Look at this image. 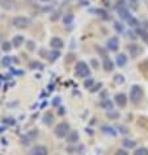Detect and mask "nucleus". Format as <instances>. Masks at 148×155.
Listing matches in <instances>:
<instances>
[{
	"mask_svg": "<svg viewBox=\"0 0 148 155\" xmlns=\"http://www.w3.org/2000/svg\"><path fill=\"white\" fill-rule=\"evenodd\" d=\"M115 155H128V153L121 149V150H117V151H115Z\"/></svg>",
	"mask_w": 148,
	"mask_h": 155,
	"instance_id": "e433bc0d",
	"label": "nucleus"
},
{
	"mask_svg": "<svg viewBox=\"0 0 148 155\" xmlns=\"http://www.w3.org/2000/svg\"><path fill=\"white\" fill-rule=\"evenodd\" d=\"M54 133H55V135L58 138H64L66 135H68L69 133V125L67 122H60L58 124V125L55 126V130H54Z\"/></svg>",
	"mask_w": 148,
	"mask_h": 155,
	"instance_id": "20e7f679",
	"label": "nucleus"
},
{
	"mask_svg": "<svg viewBox=\"0 0 148 155\" xmlns=\"http://www.w3.org/2000/svg\"><path fill=\"white\" fill-rule=\"evenodd\" d=\"M104 70L106 72H111L114 70V63H113V61L109 57L104 58Z\"/></svg>",
	"mask_w": 148,
	"mask_h": 155,
	"instance_id": "f8f14e48",
	"label": "nucleus"
},
{
	"mask_svg": "<svg viewBox=\"0 0 148 155\" xmlns=\"http://www.w3.org/2000/svg\"><path fill=\"white\" fill-rule=\"evenodd\" d=\"M134 155H148V149L147 147H139L138 150H135Z\"/></svg>",
	"mask_w": 148,
	"mask_h": 155,
	"instance_id": "393cba45",
	"label": "nucleus"
},
{
	"mask_svg": "<svg viewBox=\"0 0 148 155\" xmlns=\"http://www.w3.org/2000/svg\"><path fill=\"white\" fill-rule=\"evenodd\" d=\"M75 75L79 78H87L91 75V68H89V66L85 62L80 61L75 66Z\"/></svg>",
	"mask_w": 148,
	"mask_h": 155,
	"instance_id": "f03ea898",
	"label": "nucleus"
},
{
	"mask_svg": "<svg viewBox=\"0 0 148 155\" xmlns=\"http://www.w3.org/2000/svg\"><path fill=\"white\" fill-rule=\"evenodd\" d=\"M143 96H144V91H143V88L138 86V84H134V86L131 87V90H130V95H128V100L132 103V104H138L139 101H142V99H143Z\"/></svg>",
	"mask_w": 148,
	"mask_h": 155,
	"instance_id": "f257e3e1",
	"label": "nucleus"
},
{
	"mask_svg": "<svg viewBox=\"0 0 148 155\" xmlns=\"http://www.w3.org/2000/svg\"><path fill=\"white\" fill-rule=\"evenodd\" d=\"M127 50H128V53H130V55L131 58H136V57H139L140 54H142L144 50L142 46H139V45H136V44H130L127 46Z\"/></svg>",
	"mask_w": 148,
	"mask_h": 155,
	"instance_id": "423d86ee",
	"label": "nucleus"
},
{
	"mask_svg": "<svg viewBox=\"0 0 148 155\" xmlns=\"http://www.w3.org/2000/svg\"><path fill=\"white\" fill-rule=\"evenodd\" d=\"M37 137V131H30V133L25 134L24 137L21 138V142L24 143V145H29L32 141H34V138Z\"/></svg>",
	"mask_w": 148,
	"mask_h": 155,
	"instance_id": "9b49d317",
	"label": "nucleus"
},
{
	"mask_svg": "<svg viewBox=\"0 0 148 155\" xmlns=\"http://www.w3.org/2000/svg\"><path fill=\"white\" fill-rule=\"evenodd\" d=\"M136 34H138V36L142 38V40H144L148 44V33L146 32V30H143V29H136Z\"/></svg>",
	"mask_w": 148,
	"mask_h": 155,
	"instance_id": "412c9836",
	"label": "nucleus"
},
{
	"mask_svg": "<svg viewBox=\"0 0 148 155\" xmlns=\"http://www.w3.org/2000/svg\"><path fill=\"white\" fill-rule=\"evenodd\" d=\"M114 101L119 108H124L127 104V96L124 94H122V92H121V94H117L114 96Z\"/></svg>",
	"mask_w": 148,
	"mask_h": 155,
	"instance_id": "6e6552de",
	"label": "nucleus"
},
{
	"mask_svg": "<svg viewBox=\"0 0 148 155\" xmlns=\"http://www.w3.org/2000/svg\"><path fill=\"white\" fill-rule=\"evenodd\" d=\"M127 24L130 25V26H132V28H135V26H138V25H139V21L136 20L134 16H131V17L127 20Z\"/></svg>",
	"mask_w": 148,
	"mask_h": 155,
	"instance_id": "a878e982",
	"label": "nucleus"
},
{
	"mask_svg": "<svg viewBox=\"0 0 148 155\" xmlns=\"http://www.w3.org/2000/svg\"><path fill=\"white\" fill-rule=\"evenodd\" d=\"M126 63H127L126 54L121 53V54H118V55L115 57V64L118 66V67H123V66H126Z\"/></svg>",
	"mask_w": 148,
	"mask_h": 155,
	"instance_id": "9d476101",
	"label": "nucleus"
},
{
	"mask_svg": "<svg viewBox=\"0 0 148 155\" xmlns=\"http://www.w3.org/2000/svg\"><path fill=\"white\" fill-rule=\"evenodd\" d=\"M101 130H102V133L108 134V135H111V137H115L117 135V130H114V127H111L109 125H102L101 126Z\"/></svg>",
	"mask_w": 148,
	"mask_h": 155,
	"instance_id": "dca6fc26",
	"label": "nucleus"
},
{
	"mask_svg": "<svg viewBox=\"0 0 148 155\" xmlns=\"http://www.w3.org/2000/svg\"><path fill=\"white\" fill-rule=\"evenodd\" d=\"M114 29L118 33H122L123 32V26H122V24H119V22H114Z\"/></svg>",
	"mask_w": 148,
	"mask_h": 155,
	"instance_id": "2f4dec72",
	"label": "nucleus"
},
{
	"mask_svg": "<svg viewBox=\"0 0 148 155\" xmlns=\"http://www.w3.org/2000/svg\"><path fill=\"white\" fill-rule=\"evenodd\" d=\"M4 130H5V127H4V126H0V133H3Z\"/></svg>",
	"mask_w": 148,
	"mask_h": 155,
	"instance_id": "79ce46f5",
	"label": "nucleus"
},
{
	"mask_svg": "<svg viewBox=\"0 0 148 155\" xmlns=\"http://www.w3.org/2000/svg\"><path fill=\"white\" fill-rule=\"evenodd\" d=\"M123 146L127 147V149H134V147L136 146V142L132 141V139H123Z\"/></svg>",
	"mask_w": 148,
	"mask_h": 155,
	"instance_id": "5701e85b",
	"label": "nucleus"
},
{
	"mask_svg": "<svg viewBox=\"0 0 148 155\" xmlns=\"http://www.w3.org/2000/svg\"><path fill=\"white\" fill-rule=\"evenodd\" d=\"M41 2H53V0H41Z\"/></svg>",
	"mask_w": 148,
	"mask_h": 155,
	"instance_id": "37998d69",
	"label": "nucleus"
},
{
	"mask_svg": "<svg viewBox=\"0 0 148 155\" xmlns=\"http://www.w3.org/2000/svg\"><path fill=\"white\" fill-rule=\"evenodd\" d=\"M77 139H79V133H77L76 130L69 131L68 135H67V142H69V143H75Z\"/></svg>",
	"mask_w": 148,
	"mask_h": 155,
	"instance_id": "a211bd4d",
	"label": "nucleus"
},
{
	"mask_svg": "<svg viewBox=\"0 0 148 155\" xmlns=\"http://www.w3.org/2000/svg\"><path fill=\"white\" fill-rule=\"evenodd\" d=\"M100 105H101L102 109H106L108 112L113 110V101L111 100H109V99H102V101H101Z\"/></svg>",
	"mask_w": 148,
	"mask_h": 155,
	"instance_id": "f3484780",
	"label": "nucleus"
},
{
	"mask_svg": "<svg viewBox=\"0 0 148 155\" xmlns=\"http://www.w3.org/2000/svg\"><path fill=\"white\" fill-rule=\"evenodd\" d=\"M59 103H60V99L59 97H56V100H54V101H53L54 105H59Z\"/></svg>",
	"mask_w": 148,
	"mask_h": 155,
	"instance_id": "a19ab883",
	"label": "nucleus"
},
{
	"mask_svg": "<svg viewBox=\"0 0 148 155\" xmlns=\"http://www.w3.org/2000/svg\"><path fill=\"white\" fill-rule=\"evenodd\" d=\"M131 2H132V3H136V2H138V0H131Z\"/></svg>",
	"mask_w": 148,
	"mask_h": 155,
	"instance_id": "c03bdc74",
	"label": "nucleus"
},
{
	"mask_svg": "<svg viewBox=\"0 0 148 155\" xmlns=\"http://www.w3.org/2000/svg\"><path fill=\"white\" fill-rule=\"evenodd\" d=\"M92 64L95 66V68H97V67H98V62H97L96 59H92Z\"/></svg>",
	"mask_w": 148,
	"mask_h": 155,
	"instance_id": "58836bf2",
	"label": "nucleus"
},
{
	"mask_svg": "<svg viewBox=\"0 0 148 155\" xmlns=\"http://www.w3.org/2000/svg\"><path fill=\"white\" fill-rule=\"evenodd\" d=\"M106 116L109 118H111V120H118L119 118V113L118 112H114V110H109L106 113Z\"/></svg>",
	"mask_w": 148,
	"mask_h": 155,
	"instance_id": "cd10ccee",
	"label": "nucleus"
},
{
	"mask_svg": "<svg viewBox=\"0 0 148 155\" xmlns=\"http://www.w3.org/2000/svg\"><path fill=\"white\" fill-rule=\"evenodd\" d=\"M100 87H101V83H98V84H95L92 88H91V92H96V91H98L100 90Z\"/></svg>",
	"mask_w": 148,
	"mask_h": 155,
	"instance_id": "c9c22d12",
	"label": "nucleus"
},
{
	"mask_svg": "<svg viewBox=\"0 0 148 155\" xmlns=\"http://www.w3.org/2000/svg\"><path fill=\"white\" fill-rule=\"evenodd\" d=\"M127 37H130L131 40H136V36H135V34L132 33V32H128V33H127Z\"/></svg>",
	"mask_w": 148,
	"mask_h": 155,
	"instance_id": "4c0bfd02",
	"label": "nucleus"
},
{
	"mask_svg": "<svg viewBox=\"0 0 148 155\" xmlns=\"http://www.w3.org/2000/svg\"><path fill=\"white\" fill-rule=\"evenodd\" d=\"M29 67L33 70H42L43 68V64L40 63V62H32V63L29 64Z\"/></svg>",
	"mask_w": 148,
	"mask_h": 155,
	"instance_id": "bb28decb",
	"label": "nucleus"
},
{
	"mask_svg": "<svg viewBox=\"0 0 148 155\" xmlns=\"http://www.w3.org/2000/svg\"><path fill=\"white\" fill-rule=\"evenodd\" d=\"M59 57H60V51L58 49H54V50H51V51L49 53V61L50 62H55Z\"/></svg>",
	"mask_w": 148,
	"mask_h": 155,
	"instance_id": "aec40b11",
	"label": "nucleus"
},
{
	"mask_svg": "<svg viewBox=\"0 0 148 155\" xmlns=\"http://www.w3.org/2000/svg\"><path fill=\"white\" fill-rule=\"evenodd\" d=\"M11 49H12V42H3V46H2L3 51H9Z\"/></svg>",
	"mask_w": 148,
	"mask_h": 155,
	"instance_id": "c85d7f7f",
	"label": "nucleus"
},
{
	"mask_svg": "<svg viewBox=\"0 0 148 155\" xmlns=\"http://www.w3.org/2000/svg\"><path fill=\"white\" fill-rule=\"evenodd\" d=\"M72 21H73V15H72V13H67V15H66V16L63 17V22H64L66 25H71Z\"/></svg>",
	"mask_w": 148,
	"mask_h": 155,
	"instance_id": "b1692460",
	"label": "nucleus"
},
{
	"mask_svg": "<svg viewBox=\"0 0 148 155\" xmlns=\"http://www.w3.org/2000/svg\"><path fill=\"white\" fill-rule=\"evenodd\" d=\"M4 124H8V125H14V120L13 118H4L3 120Z\"/></svg>",
	"mask_w": 148,
	"mask_h": 155,
	"instance_id": "473e14b6",
	"label": "nucleus"
},
{
	"mask_svg": "<svg viewBox=\"0 0 148 155\" xmlns=\"http://www.w3.org/2000/svg\"><path fill=\"white\" fill-rule=\"evenodd\" d=\"M29 24H30L29 18L24 17V16H17V17H14L12 20V25L14 26V28H17V29H24Z\"/></svg>",
	"mask_w": 148,
	"mask_h": 155,
	"instance_id": "39448f33",
	"label": "nucleus"
},
{
	"mask_svg": "<svg viewBox=\"0 0 148 155\" xmlns=\"http://www.w3.org/2000/svg\"><path fill=\"white\" fill-rule=\"evenodd\" d=\"M42 122L45 124V125H51V124L54 122V114L50 113V112H46V113L43 114V117H42Z\"/></svg>",
	"mask_w": 148,
	"mask_h": 155,
	"instance_id": "2eb2a0df",
	"label": "nucleus"
},
{
	"mask_svg": "<svg viewBox=\"0 0 148 155\" xmlns=\"http://www.w3.org/2000/svg\"><path fill=\"white\" fill-rule=\"evenodd\" d=\"M28 49L29 50H34V49H36V44H34L33 41H29L28 42Z\"/></svg>",
	"mask_w": 148,
	"mask_h": 155,
	"instance_id": "f704fd0d",
	"label": "nucleus"
},
{
	"mask_svg": "<svg viewBox=\"0 0 148 155\" xmlns=\"http://www.w3.org/2000/svg\"><path fill=\"white\" fill-rule=\"evenodd\" d=\"M114 82L115 83H118V84H122L124 82V78L122 75H115L114 76Z\"/></svg>",
	"mask_w": 148,
	"mask_h": 155,
	"instance_id": "7c9ffc66",
	"label": "nucleus"
},
{
	"mask_svg": "<svg viewBox=\"0 0 148 155\" xmlns=\"http://www.w3.org/2000/svg\"><path fill=\"white\" fill-rule=\"evenodd\" d=\"M93 12L97 13L98 16H101L102 18H105V20H109V18H110V17H109V13H108L105 9H100V8H98V9H95Z\"/></svg>",
	"mask_w": 148,
	"mask_h": 155,
	"instance_id": "4be33fe9",
	"label": "nucleus"
},
{
	"mask_svg": "<svg viewBox=\"0 0 148 155\" xmlns=\"http://www.w3.org/2000/svg\"><path fill=\"white\" fill-rule=\"evenodd\" d=\"M119 48V40L118 37H111L106 41V49L110 50V51H115Z\"/></svg>",
	"mask_w": 148,
	"mask_h": 155,
	"instance_id": "0eeeda50",
	"label": "nucleus"
},
{
	"mask_svg": "<svg viewBox=\"0 0 148 155\" xmlns=\"http://www.w3.org/2000/svg\"><path fill=\"white\" fill-rule=\"evenodd\" d=\"M24 41H25V38H24V36H21V34L14 36L13 40H12V46L13 48H20V46L24 44Z\"/></svg>",
	"mask_w": 148,
	"mask_h": 155,
	"instance_id": "4468645a",
	"label": "nucleus"
},
{
	"mask_svg": "<svg viewBox=\"0 0 148 155\" xmlns=\"http://www.w3.org/2000/svg\"><path fill=\"white\" fill-rule=\"evenodd\" d=\"M49 151L45 146H36L30 151V155H47Z\"/></svg>",
	"mask_w": 148,
	"mask_h": 155,
	"instance_id": "1a4fd4ad",
	"label": "nucleus"
},
{
	"mask_svg": "<svg viewBox=\"0 0 148 155\" xmlns=\"http://www.w3.org/2000/svg\"><path fill=\"white\" fill-rule=\"evenodd\" d=\"M13 62H17V59H14L13 57L7 55V57H3V59H2V64L4 66V67H9V66L12 64Z\"/></svg>",
	"mask_w": 148,
	"mask_h": 155,
	"instance_id": "6ab92c4d",
	"label": "nucleus"
},
{
	"mask_svg": "<svg viewBox=\"0 0 148 155\" xmlns=\"http://www.w3.org/2000/svg\"><path fill=\"white\" fill-rule=\"evenodd\" d=\"M84 87H85V88H92V87H93V79L88 78V79L84 82Z\"/></svg>",
	"mask_w": 148,
	"mask_h": 155,
	"instance_id": "c756f323",
	"label": "nucleus"
},
{
	"mask_svg": "<svg viewBox=\"0 0 148 155\" xmlns=\"http://www.w3.org/2000/svg\"><path fill=\"white\" fill-rule=\"evenodd\" d=\"M118 129H121V133H127V130L124 126H118Z\"/></svg>",
	"mask_w": 148,
	"mask_h": 155,
	"instance_id": "ea45409f",
	"label": "nucleus"
},
{
	"mask_svg": "<svg viewBox=\"0 0 148 155\" xmlns=\"http://www.w3.org/2000/svg\"><path fill=\"white\" fill-rule=\"evenodd\" d=\"M117 12H118L121 18H123V20H126V21L131 17V13L126 5V0H118V2H117Z\"/></svg>",
	"mask_w": 148,
	"mask_h": 155,
	"instance_id": "7ed1b4c3",
	"label": "nucleus"
},
{
	"mask_svg": "<svg viewBox=\"0 0 148 155\" xmlns=\"http://www.w3.org/2000/svg\"><path fill=\"white\" fill-rule=\"evenodd\" d=\"M96 50H97V51H98V53H100V54H101V55H102L104 58H106V54H105V50H104L102 48H100V46H97Z\"/></svg>",
	"mask_w": 148,
	"mask_h": 155,
	"instance_id": "72a5a7b5",
	"label": "nucleus"
},
{
	"mask_svg": "<svg viewBox=\"0 0 148 155\" xmlns=\"http://www.w3.org/2000/svg\"><path fill=\"white\" fill-rule=\"evenodd\" d=\"M50 45L53 46V49H62L64 46V44H63V41L60 40L59 37H54V38H51V41H50Z\"/></svg>",
	"mask_w": 148,
	"mask_h": 155,
	"instance_id": "ddd939ff",
	"label": "nucleus"
}]
</instances>
